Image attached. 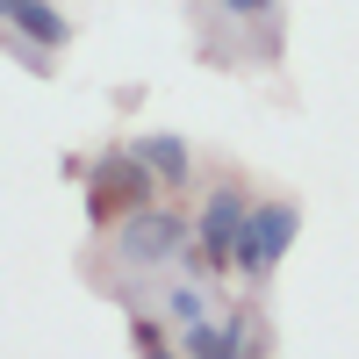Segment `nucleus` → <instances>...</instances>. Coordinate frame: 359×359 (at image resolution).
I'll return each instance as SVG.
<instances>
[{"label":"nucleus","instance_id":"7ed1b4c3","mask_svg":"<svg viewBox=\"0 0 359 359\" xmlns=\"http://www.w3.org/2000/svg\"><path fill=\"white\" fill-rule=\"evenodd\" d=\"M187 237H194V216H187L172 194H158V201L130 208V216L108 230V252L123 259L130 273H165V266L187 252Z\"/></svg>","mask_w":359,"mask_h":359},{"label":"nucleus","instance_id":"423d86ee","mask_svg":"<svg viewBox=\"0 0 359 359\" xmlns=\"http://www.w3.org/2000/svg\"><path fill=\"white\" fill-rule=\"evenodd\" d=\"M130 151L151 165L158 194H172V201L194 194V151H187V137H172V130H144V137H130Z\"/></svg>","mask_w":359,"mask_h":359},{"label":"nucleus","instance_id":"f03ea898","mask_svg":"<svg viewBox=\"0 0 359 359\" xmlns=\"http://www.w3.org/2000/svg\"><path fill=\"white\" fill-rule=\"evenodd\" d=\"M294 237H302V201L294 194H252V216L230 245V273L245 287H266L280 273V259L294 252Z\"/></svg>","mask_w":359,"mask_h":359},{"label":"nucleus","instance_id":"f257e3e1","mask_svg":"<svg viewBox=\"0 0 359 359\" xmlns=\"http://www.w3.org/2000/svg\"><path fill=\"white\" fill-rule=\"evenodd\" d=\"M245 216H252V187L237 172H216V187H201V201H194V237H187V252H180V273L216 287L230 273V245H237V230H245Z\"/></svg>","mask_w":359,"mask_h":359},{"label":"nucleus","instance_id":"0eeeda50","mask_svg":"<svg viewBox=\"0 0 359 359\" xmlns=\"http://www.w3.org/2000/svg\"><path fill=\"white\" fill-rule=\"evenodd\" d=\"M158 316L165 323H201V316H216V294H208V280H194V273H180V280H165L158 287Z\"/></svg>","mask_w":359,"mask_h":359},{"label":"nucleus","instance_id":"9d476101","mask_svg":"<svg viewBox=\"0 0 359 359\" xmlns=\"http://www.w3.org/2000/svg\"><path fill=\"white\" fill-rule=\"evenodd\" d=\"M0 50H8V29H0Z\"/></svg>","mask_w":359,"mask_h":359},{"label":"nucleus","instance_id":"6e6552de","mask_svg":"<svg viewBox=\"0 0 359 359\" xmlns=\"http://www.w3.org/2000/svg\"><path fill=\"white\" fill-rule=\"evenodd\" d=\"M130 345H137V352H172L180 331H165L158 316H144V309H137V316H130Z\"/></svg>","mask_w":359,"mask_h":359},{"label":"nucleus","instance_id":"39448f33","mask_svg":"<svg viewBox=\"0 0 359 359\" xmlns=\"http://www.w3.org/2000/svg\"><path fill=\"white\" fill-rule=\"evenodd\" d=\"M0 29L8 36H22V43H36V50H72V36H79V22L57 8V0H0Z\"/></svg>","mask_w":359,"mask_h":359},{"label":"nucleus","instance_id":"20e7f679","mask_svg":"<svg viewBox=\"0 0 359 359\" xmlns=\"http://www.w3.org/2000/svg\"><path fill=\"white\" fill-rule=\"evenodd\" d=\"M144 201H158L151 165H144L130 144H108V151L86 165V216H94V230H115V223H123L130 208H144Z\"/></svg>","mask_w":359,"mask_h":359},{"label":"nucleus","instance_id":"1a4fd4ad","mask_svg":"<svg viewBox=\"0 0 359 359\" xmlns=\"http://www.w3.org/2000/svg\"><path fill=\"white\" fill-rule=\"evenodd\" d=\"M223 15H230V22H273L280 0H223Z\"/></svg>","mask_w":359,"mask_h":359}]
</instances>
